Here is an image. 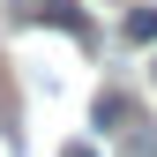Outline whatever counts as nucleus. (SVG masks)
I'll use <instances>...</instances> for the list:
<instances>
[{
    "instance_id": "f257e3e1",
    "label": "nucleus",
    "mask_w": 157,
    "mask_h": 157,
    "mask_svg": "<svg viewBox=\"0 0 157 157\" xmlns=\"http://www.w3.org/2000/svg\"><path fill=\"white\" fill-rule=\"evenodd\" d=\"M127 37H135V45H157V8H135L127 15Z\"/></svg>"
},
{
    "instance_id": "f03ea898",
    "label": "nucleus",
    "mask_w": 157,
    "mask_h": 157,
    "mask_svg": "<svg viewBox=\"0 0 157 157\" xmlns=\"http://www.w3.org/2000/svg\"><path fill=\"white\" fill-rule=\"evenodd\" d=\"M120 120H127V97L105 90V97H97V127H120Z\"/></svg>"
},
{
    "instance_id": "7ed1b4c3",
    "label": "nucleus",
    "mask_w": 157,
    "mask_h": 157,
    "mask_svg": "<svg viewBox=\"0 0 157 157\" xmlns=\"http://www.w3.org/2000/svg\"><path fill=\"white\" fill-rule=\"evenodd\" d=\"M150 75H157V52H150Z\"/></svg>"
},
{
    "instance_id": "20e7f679",
    "label": "nucleus",
    "mask_w": 157,
    "mask_h": 157,
    "mask_svg": "<svg viewBox=\"0 0 157 157\" xmlns=\"http://www.w3.org/2000/svg\"><path fill=\"white\" fill-rule=\"evenodd\" d=\"M67 157H90V150H67Z\"/></svg>"
}]
</instances>
